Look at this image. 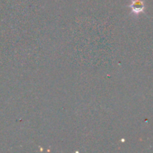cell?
I'll use <instances>...</instances> for the list:
<instances>
[{
    "label": "cell",
    "mask_w": 153,
    "mask_h": 153,
    "mask_svg": "<svg viewBox=\"0 0 153 153\" xmlns=\"http://www.w3.org/2000/svg\"><path fill=\"white\" fill-rule=\"evenodd\" d=\"M128 7H130L132 13L134 14H138L141 12H143L145 8L144 2L142 0H131V3Z\"/></svg>",
    "instance_id": "1"
}]
</instances>
